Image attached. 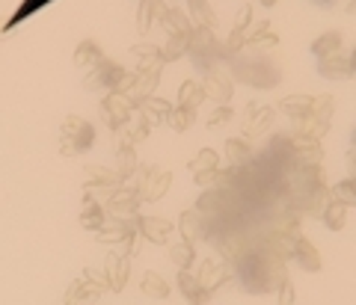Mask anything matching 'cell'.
Segmentation results:
<instances>
[{
    "label": "cell",
    "mask_w": 356,
    "mask_h": 305,
    "mask_svg": "<svg viewBox=\"0 0 356 305\" xmlns=\"http://www.w3.org/2000/svg\"><path fill=\"white\" fill-rule=\"evenodd\" d=\"M184 56H191L196 69L211 72L220 60H226V51H222V42L214 36V30L196 24L191 30V36H187V53Z\"/></svg>",
    "instance_id": "6da1fadb"
},
{
    "label": "cell",
    "mask_w": 356,
    "mask_h": 305,
    "mask_svg": "<svg viewBox=\"0 0 356 305\" xmlns=\"http://www.w3.org/2000/svg\"><path fill=\"white\" fill-rule=\"evenodd\" d=\"M95 142V128L81 116H65L60 128V154L74 157L89 151V145Z\"/></svg>",
    "instance_id": "7a4b0ae2"
},
{
    "label": "cell",
    "mask_w": 356,
    "mask_h": 305,
    "mask_svg": "<svg viewBox=\"0 0 356 305\" xmlns=\"http://www.w3.org/2000/svg\"><path fill=\"white\" fill-rule=\"evenodd\" d=\"M170 184H172V172H166V169H161V166H146L140 172L137 187L134 190H137L140 201H158V199L166 196Z\"/></svg>",
    "instance_id": "3957f363"
},
{
    "label": "cell",
    "mask_w": 356,
    "mask_h": 305,
    "mask_svg": "<svg viewBox=\"0 0 356 305\" xmlns=\"http://www.w3.org/2000/svg\"><path fill=\"white\" fill-rule=\"evenodd\" d=\"M238 81L247 83V86H255V89H273L280 83V72L276 65L270 63H261V60H247V63H238Z\"/></svg>",
    "instance_id": "277c9868"
},
{
    "label": "cell",
    "mask_w": 356,
    "mask_h": 305,
    "mask_svg": "<svg viewBox=\"0 0 356 305\" xmlns=\"http://www.w3.org/2000/svg\"><path fill=\"white\" fill-rule=\"evenodd\" d=\"M102 116L110 125V131H116L119 125H125V122L134 116L131 98L125 92H107V98H102Z\"/></svg>",
    "instance_id": "5b68a950"
},
{
    "label": "cell",
    "mask_w": 356,
    "mask_h": 305,
    "mask_svg": "<svg viewBox=\"0 0 356 305\" xmlns=\"http://www.w3.org/2000/svg\"><path fill=\"white\" fill-rule=\"evenodd\" d=\"M297 237H300V231H280V229H273L261 240L259 252L270 255V258H280V261H291L294 246H297Z\"/></svg>",
    "instance_id": "8992f818"
},
{
    "label": "cell",
    "mask_w": 356,
    "mask_h": 305,
    "mask_svg": "<svg viewBox=\"0 0 356 305\" xmlns=\"http://www.w3.org/2000/svg\"><path fill=\"white\" fill-rule=\"evenodd\" d=\"M232 276H235V270H232V264L226 261V258H222V261H214V258H208V261L199 267V273H196L199 285H202L208 293L220 290Z\"/></svg>",
    "instance_id": "52a82bcc"
},
{
    "label": "cell",
    "mask_w": 356,
    "mask_h": 305,
    "mask_svg": "<svg viewBox=\"0 0 356 305\" xmlns=\"http://www.w3.org/2000/svg\"><path fill=\"white\" fill-rule=\"evenodd\" d=\"M321 160H324L321 140L303 137V133H291V163H297V166H321Z\"/></svg>",
    "instance_id": "ba28073f"
},
{
    "label": "cell",
    "mask_w": 356,
    "mask_h": 305,
    "mask_svg": "<svg viewBox=\"0 0 356 305\" xmlns=\"http://www.w3.org/2000/svg\"><path fill=\"white\" fill-rule=\"evenodd\" d=\"M140 196H137V190L134 187H119L116 193H113V199L104 205V211H107V217H113V220H125V217H134V213L140 211Z\"/></svg>",
    "instance_id": "9c48e42d"
},
{
    "label": "cell",
    "mask_w": 356,
    "mask_h": 305,
    "mask_svg": "<svg viewBox=\"0 0 356 305\" xmlns=\"http://www.w3.org/2000/svg\"><path fill=\"white\" fill-rule=\"evenodd\" d=\"M104 267V276H107V288L122 293L128 285V276H131V255H119V252H110Z\"/></svg>",
    "instance_id": "30bf717a"
},
{
    "label": "cell",
    "mask_w": 356,
    "mask_h": 305,
    "mask_svg": "<svg viewBox=\"0 0 356 305\" xmlns=\"http://www.w3.org/2000/svg\"><path fill=\"white\" fill-rule=\"evenodd\" d=\"M149 131H152V125L143 116H137V119H128L125 125H119L116 131H113V140H116V149H134L137 142H143L149 137Z\"/></svg>",
    "instance_id": "8fae6325"
},
{
    "label": "cell",
    "mask_w": 356,
    "mask_h": 305,
    "mask_svg": "<svg viewBox=\"0 0 356 305\" xmlns=\"http://www.w3.org/2000/svg\"><path fill=\"white\" fill-rule=\"evenodd\" d=\"M178 231H181L184 240H191L193 246L208 240V222H205V213L199 208H191L178 217Z\"/></svg>",
    "instance_id": "7c38bea8"
},
{
    "label": "cell",
    "mask_w": 356,
    "mask_h": 305,
    "mask_svg": "<svg viewBox=\"0 0 356 305\" xmlns=\"http://www.w3.org/2000/svg\"><path fill=\"white\" fill-rule=\"evenodd\" d=\"M318 74L327 77V81H350L353 77V60L344 53H332L318 60Z\"/></svg>",
    "instance_id": "4fadbf2b"
},
{
    "label": "cell",
    "mask_w": 356,
    "mask_h": 305,
    "mask_svg": "<svg viewBox=\"0 0 356 305\" xmlns=\"http://www.w3.org/2000/svg\"><path fill=\"white\" fill-rule=\"evenodd\" d=\"M202 89H205V98H211L214 104H229L232 92H235V83H232L229 74H220V72L211 69L202 81Z\"/></svg>",
    "instance_id": "5bb4252c"
},
{
    "label": "cell",
    "mask_w": 356,
    "mask_h": 305,
    "mask_svg": "<svg viewBox=\"0 0 356 305\" xmlns=\"http://www.w3.org/2000/svg\"><path fill=\"white\" fill-rule=\"evenodd\" d=\"M158 83H161V72H134V83H131V89H128V98H131V104H134V110H137V104L143 98H149V95H154V89H158Z\"/></svg>",
    "instance_id": "9a60e30c"
},
{
    "label": "cell",
    "mask_w": 356,
    "mask_h": 305,
    "mask_svg": "<svg viewBox=\"0 0 356 305\" xmlns=\"http://www.w3.org/2000/svg\"><path fill=\"white\" fill-rule=\"evenodd\" d=\"M137 234L154 246H166V240H170V234H172V225L161 217H140Z\"/></svg>",
    "instance_id": "2e32d148"
},
{
    "label": "cell",
    "mask_w": 356,
    "mask_h": 305,
    "mask_svg": "<svg viewBox=\"0 0 356 305\" xmlns=\"http://www.w3.org/2000/svg\"><path fill=\"white\" fill-rule=\"evenodd\" d=\"M250 21H252V6H243V9H241V15L235 18V27H232L229 39L222 42L226 60H229V56H235V53L243 48V39H247V27H250Z\"/></svg>",
    "instance_id": "e0dca14e"
},
{
    "label": "cell",
    "mask_w": 356,
    "mask_h": 305,
    "mask_svg": "<svg viewBox=\"0 0 356 305\" xmlns=\"http://www.w3.org/2000/svg\"><path fill=\"white\" fill-rule=\"evenodd\" d=\"M291 261H297L300 267L306 270V273H321V267H324V258H321L318 246L309 243L306 237H297V246H294Z\"/></svg>",
    "instance_id": "ac0fdd59"
},
{
    "label": "cell",
    "mask_w": 356,
    "mask_h": 305,
    "mask_svg": "<svg viewBox=\"0 0 356 305\" xmlns=\"http://www.w3.org/2000/svg\"><path fill=\"white\" fill-rule=\"evenodd\" d=\"M131 56L137 60V72H161L163 69V56H161V48H154V44L149 42H137V44H131Z\"/></svg>",
    "instance_id": "d6986e66"
},
{
    "label": "cell",
    "mask_w": 356,
    "mask_h": 305,
    "mask_svg": "<svg viewBox=\"0 0 356 305\" xmlns=\"http://www.w3.org/2000/svg\"><path fill=\"white\" fill-rule=\"evenodd\" d=\"M102 293H104V288L98 285V281H92L89 276H81L65 290V302H95V299H102Z\"/></svg>",
    "instance_id": "ffe728a7"
},
{
    "label": "cell",
    "mask_w": 356,
    "mask_h": 305,
    "mask_svg": "<svg viewBox=\"0 0 356 305\" xmlns=\"http://www.w3.org/2000/svg\"><path fill=\"white\" fill-rule=\"evenodd\" d=\"M273 125V110L270 107H250L243 119V137H261Z\"/></svg>",
    "instance_id": "44dd1931"
},
{
    "label": "cell",
    "mask_w": 356,
    "mask_h": 305,
    "mask_svg": "<svg viewBox=\"0 0 356 305\" xmlns=\"http://www.w3.org/2000/svg\"><path fill=\"white\" fill-rule=\"evenodd\" d=\"M104 60H107V56L102 51V44L92 42V39H83L81 44H77V51H74V65H77V69H83V72L98 69Z\"/></svg>",
    "instance_id": "7402d4cb"
},
{
    "label": "cell",
    "mask_w": 356,
    "mask_h": 305,
    "mask_svg": "<svg viewBox=\"0 0 356 305\" xmlns=\"http://www.w3.org/2000/svg\"><path fill=\"white\" fill-rule=\"evenodd\" d=\"M77 222H81V229H86V231H98V229H102V225L107 222V211H104V205H98L95 199L83 196V201H81V213H77Z\"/></svg>",
    "instance_id": "603a6c76"
},
{
    "label": "cell",
    "mask_w": 356,
    "mask_h": 305,
    "mask_svg": "<svg viewBox=\"0 0 356 305\" xmlns=\"http://www.w3.org/2000/svg\"><path fill=\"white\" fill-rule=\"evenodd\" d=\"M193 181H196V187H202V190H229L235 184V166H229V169L214 166L202 175H193Z\"/></svg>",
    "instance_id": "cb8c5ba5"
},
{
    "label": "cell",
    "mask_w": 356,
    "mask_h": 305,
    "mask_svg": "<svg viewBox=\"0 0 356 305\" xmlns=\"http://www.w3.org/2000/svg\"><path fill=\"white\" fill-rule=\"evenodd\" d=\"M163 30L170 33V36H191V30L196 27L193 18L184 13V9H163V15L158 18Z\"/></svg>",
    "instance_id": "d4e9b609"
},
{
    "label": "cell",
    "mask_w": 356,
    "mask_h": 305,
    "mask_svg": "<svg viewBox=\"0 0 356 305\" xmlns=\"http://www.w3.org/2000/svg\"><path fill=\"white\" fill-rule=\"evenodd\" d=\"M137 110H140V116L146 119L149 125H163L166 116H170V110H172V104H170V101H163V98L149 95V98H143V101H140Z\"/></svg>",
    "instance_id": "484cf974"
},
{
    "label": "cell",
    "mask_w": 356,
    "mask_h": 305,
    "mask_svg": "<svg viewBox=\"0 0 356 305\" xmlns=\"http://www.w3.org/2000/svg\"><path fill=\"white\" fill-rule=\"evenodd\" d=\"M140 293H143V299H149V302H170V285H166V279L161 273L143 276Z\"/></svg>",
    "instance_id": "4316f807"
},
{
    "label": "cell",
    "mask_w": 356,
    "mask_h": 305,
    "mask_svg": "<svg viewBox=\"0 0 356 305\" xmlns=\"http://www.w3.org/2000/svg\"><path fill=\"white\" fill-rule=\"evenodd\" d=\"M178 290L184 293L187 302H208L211 293L199 285V279L191 273V270H178Z\"/></svg>",
    "instance_id": "83f0119b"
},
{
    "label": "cell",
    "mask_w": 356,
    "mask_h": 305,
    "mask_svg": "<svg viewBox=\"0 0 356 305\" xmlns=\"http://www.w3.org/2000/svg\"><path fill=\"white\" fill-rule=\"evenodd\" d=\"M163 3L161 0H140V9H137V18H134V27H137V33H146L152 30V24L163 15Z\"/></svg>",
    "instance_id": "f1b7e54d"
},
{
    "label": "cell",
    "mask_w": 356,
    "mask_h": 305,
    "mask_svg": "<svg viewBox=\"0 0 356 305\" xmlns=\"http://www.w3.org/2000/svg\"><path fill=\"white\" fill-rule=\"evenodd\" d=\"M226 157H229V166H247L252 160L250 137H229L226 140Z\"/></svg>",
    "instance_id": "f546056e"
},
{
    "label": "cell",
    "mask_w": 356,
    "mask_h": 305,
    "mask_svg": "<svg viewBox=\"0 0 356 305\" xmlns=\"http://www.w3.org/2000/svg\"><path fill=\"white\" fill-rule=\"evenodd\" d=\"M348 205H341L339 199H327V205L324 211H321V220H324V225L330 231H341L344 229V222H348Z\"/></svg>",
    "instance_id": "4dcf8cb0"
},
{
    "label": "cell",
    "mask_w": 356,
    "mask_h": 305,
    "mask_svg": "<svg viewBox=\"0 0 356 305\" xmlns=\"http://www.w3.org/2000/svg\"><path fill=\"white\" fill-rule=\"evenodd\" d=\"M193 122H196V110H193V107L175 104V107L170 110V116H166L163 125L170 128V131H175V133H184V131H191Z\"/></svg>",
    "instance_id": "1f68e13d"
},
{
    "label": "cell",
    "mask_w": 356,
    "mask_h": 305,
    "mask_svg": "<svg viewBox=\"0 0 356 305\" xmlns=\"http://www.w3.org/2000/svg\"><path fill=\"white\" fill-rule=\"evenodd\" d=\"M330 119H318V116H306L303 119H297V131L294 133H303V137H312V140H324L327 133H330Z\"/></svg>",
    "instance_id": "d6a6232c"
},
{
    "label": "cell",
    "mask_w": 356,
    "mask_h": 305,
    "mask_svg": "<svg viewBox=\"0 0 356 305\" xmlns=\"http://www.w3.org/2000/svg\"><path fill=\"white\" fill-rule=\"evenodd\" d=\"M226 196H229V190H208V193H202V199L196 201V208L208 213V217H220V213L226 211Z\"/></svg>",
    "instance_id": "836d02e7"
},
{
    "label": "cell",
    "mask_w": 356,
    "mask_h": 305,
    "mask_svg": "<svg viewBox=\"0 0 356 305\" xmlns=\"http://www.w3.org/2000/svg\"><path fill=\"white\" fill-rule=\"evenodd\" d=\"M119 187H122V184H110V181H83V196L95 199L98 205H107Z\"/></svg>",
    "instance_id": "e575fe53"
},
{
    "label": "cell",
    "mask_w": 356,
    "mask_h": 305,
    "mask_svg": "<svg viewBox=\"0 0 356 305\" xmlns=\"http://www.w3.org/2000/svg\"><path fill=\"white\" fill-rule=\"evenodd\" d=\"M187 3H191V18H193V24L208 27V30H214V27H217L214 6H211L208 0H187Z\"/></svg>",
    "instance_id": "d590c367"
},
{
    "label": "cell",
    "mask_w": 356,
    "mask_h": 305,
    "mask_svg": "<svg viewBox=\"0 0 356 305\" xmlns=\"http://www.w3.org/2000/svg\"><path fill=\"white\" fill-rule=\"evenodd\" d=\"M341 33H324V36H318L312 42V53L318 56V60H324V56H332V53H341Z\"/></svg>",
    "instance_id": "8d00e7d4"
},
{
    "label": "cell",
    "mask_w": 356,
    "mask_h": 305,
    "mask_svg": "<svg viewBox=\"0 0 356 305\" xmlns=\"http://www.w3.org/2000/svg\"><path fill=\"white\" fill-rule=\"evenodd\" d=\"M170 258H172V264L178 267V270H191V264L196 261V249H193V243L191 240H175L172 246H170Z\"/></svg>",
    "instance_id": "74e56055"
},
{
    "label": "cell",
    "mask_w": 356,
    "mask_h": 305,
    "mask_svg": "<svg viewBox=\"0 0 356 305\" xmlns=\"http://www.w3.org/2000/svg\"><path fill=\"white\" fill-rule=\"evenodd\" d=\"M202 101H205V89H202V83H199V81H184L181 86H178V104L199 110Z\"/></svg>",
    "instance_id": "f35d334b"
},
{
    "label": "cell",
    "mask_w": 356,
    "mask_h": 305,
    "mask_svg": "<svg viewBox=\"0 0 356 305\" xmlns=\"http://www.w3.org/2000/svg\"><path fill=\"white\" fill-rule=\"evenodd\" d=\"M116 178L125 184V181L137 172V151L134 149H116V166H113Z\"/></svg>",
    "instance_id": "ab89813d"
},
{
    "label": "cell",
    "mask_w": 356,
    "mask_h": 305,
    "mask_svg": "<svg viewBox=\"0 0 356 305\" xmlns=\"http://www.w3.org/2000/svg\"><path fill=\"white\" fill-rule=\"evenodd\" d=\"M309 107H312V98L309 95H291V98H282L280 101V110L285 113V116H291L294 122L303 119L306 113H309Z\"/></svg>",
    "instance_id": "60d3db41"
},
{
    "label": "cell",
    "mask_w": 356,
    "mask_h": 305,
    "mask_svg": "<svg viewBox=\"0 0 356 305\" xmlns=\"http://www.w3.org/2000/svg\"><path fill=\"white\" fill-rule=\"evenodd\" d=\"M220 163V157H217V151L214 149H202V151H196L193 157H191V172L193 175H202V172H208V169H214Z\"/></svg>",
    "instance_id": "b9f144b4"
},
{
    "label": "cell",
    "mask_w": 356,
    "mask_h": 305,
    "mask_svg": "<svg viewBox=\"0 0 356 305\" xmlns=\"http://www.w3.org/2000/svg\"><path fill=\"white\" fill-rule=\"evenodd\" d=\"M330 199H339L341 205L356 208V178H344V181H339V184L332 187V196H330Z\"/></svg>",
    "instance_id": "7bdbcfd3"
},
{
    "label": "cell",
    "mask_w": 356,
    "mask_h": 305,
    "mask_svg": "<svg viewBox=\"0 0 356 305\" xmlns=\"http://www.w3.org/2000/svg\"><path fill=\"white\" fill-rule=\"evenodd\" d=\"M184 53H187V36H170L166 44L161 48L163 63H175V60H181Z\"/></svg>",
    "instance_id": "ee69618b"
},
{
    "label": "cell",
    "mask_w": 356,
    "mask_h": 305,
    "mask_svg": "<svg viewBox=\"0 0 356 305\" xmlns=\"http://www.w3.org/2000/svg\"><path fill=\"white\" fill-rule=\"evenodd\" d=\"M332 110H336V104H332L330 95H315V98H312V107H309V116H318V119H330L332 122Z\"/></svg>",
    "instance_id": "f6af8a7d"
},
{
    "label": "cell",
    "mask_w": 356,
    "mask_h": 305,
    "mask_svg": "<svg viewBox=\"0 0 356 305\" xmlns=\"http://www.w3.org/2000/svg\"><path fill=\"white\" fill-rule=\"evenodd\" d=\"M243 44H250V48H259V51H267V48H276V44H280V39H276L273 33L267 30V33H255V36H250Z\"/></svg>",
    "instance_id": "bcb514c9"
},
{
    "label": "cell",
    "mask_w": 356,
    "mask_h": 305,
    "mask_svg": "<svg viewBox=\"0 0 356 305\" xmlns=\"http://www.w3.org/2000/svg\"><path fill=\"white\" fill-rule=\"evenodd\" d=\"M86 181H110V184H122L113 169H104V166H89L86 169Z\"/></svg>",
    "instance_id": "7dc6e473"
},
{
    "label": "cell",
    "mask_w": 356,
    "mask_h": 305,
    "mask_svg": "<svg viewBox=\"0 0 356 305\" xmlns=\"http://www.w3.org/2000/svg\"><path fill=\"white\" fill-rule=\"evenodd\" d=\"M235 116V110H232L229 104H217L214 110H211V116H208V125L214 128V125H226V122Z\"/></svg>",
    "instance_id": "c3c4849f"
},
{
    "label": "cell",
    "mask_w": 356,
    "mask_h": 305,
    "mask_svg": "<svg viewBox=\"0 0 356 305\" xmlns=\"http://www.w3.org/2000/svg\"><path fill=\"white\" fill-rule=\"evenodd\" d=\"M276 299L280 302H294L297 299V293H294V285L288 279H282L280 285H276Z\"/></svg>",
    "instance_id": "681fc988"
},
{
    "label": "cell",
    "mask_w": 356,
    "mask_h": 305,
    "mask_svg": "<svg viewBox=\"0 0 356 305\" xmlns=\"http://www.w3.org/2000/svg\"><path fill=\"white\" fill-rule=\"evenodd\" d=\"M83 276H89L92 281H98V285H102L104 290H110V288H107V276H104V267H86V270H83Z\"/></svg>",
    "instance_id": "f907efd6"
},
{
    "label": "cell",
    "mask_w": 356,
    "mask_h": 305,
    "mask_svg": "<svg viewBox=\"0 0 356 305\" xmlns=\"http://www.w3.org/2000/svg\"><path fill=\"white\" fill-rule=\"evenodd\" d=\"M344 9H348V13H353V0H344Z\"/></svg>",
    "instance_id": "816d5d0a"
},
{
    "label": "cell",
    "mask_w": 356,
    "mask_h": 305,
    "mask_svg": "<svg viewBox=\"0 0 356 305\" xmlns=\"http://www.w3.org/2000/svg\"><path fill=\"white\" fill-rule=\"evenodd\" d=\"M261 6H276V0H259Z\"/></svg>",
    "instance_id": "f5cc1de1"
},
{
    "label": "cell",
    "mask_w": 356,
    "mask_h": 305,
    "mask_svg": "<svg viewBox=\"0 0 356 305\" xmlns=\"http://www.w3.org/2000/svg\"><path fill=\"white\" fill-rule=\"evenodd\" d=\"M6 24H9V21H0V33H3V30H6Z\"/></svg>",
    "instance_id": "db71d44e"
},
{
    "label": "cell",
    "mask_w": 356,
    "mask_h": 305,
    "mask_svg": "<svg viewBox=\"0 0 356 305\" xmlns=\"http://www.w3.org/2000/svg\"><path fill=\"white\" fill-rule=\"evenodd\" d=\"M318 3H321V6H327V3H332V0H318Z\"/></svg>",
    "instance_id": "11a10c76"
}]
</instances>
